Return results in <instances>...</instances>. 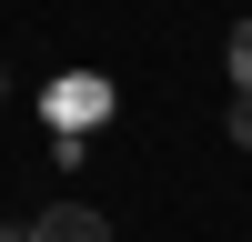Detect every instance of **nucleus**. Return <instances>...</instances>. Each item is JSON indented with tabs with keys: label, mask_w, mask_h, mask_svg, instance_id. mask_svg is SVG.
Segmentation results:
<instances>
[{
	"label": "nucleus",
	"mask_w": 252,
	"mask_h": 242,
	"mask_svg": "<svg viewBox=\"0 0 252 242\" xmlns=\"http://www.w3.org/2000/svg\"><path fill=\"white\" fill-rule=\"evenodd\" d=\"M40 111H51L61 141H91L101 121H111V81H91V71H81V81H51V101H40Z\"/></svg>",
	"instance_id": "obj_1"
},
{
	"label": "nucleus",
	"mask_w": 252,
	"mask_h": 242,
	"mask_svg": "<svg viewBox=\"0 0 252 242\" xmlns=\"http://www.w3.org/2000/svg\"><path fill=\"white\" fill-rule=\"evenodd\" d=\"M20 242H111V222H101V212H81V202H51V212H31V222H20Z\"/></svg>",
	"instance_id": "obj_2"
},
{
	"label": "nucleus",
	"mask_w": 252,
	"mask_h": 242,
	"mask_svg": "<svg viewBox=\"0 0 252 242\" xmlns=\"http://www.w3.org/2000/svg\"><path fill=\"white\" fill-rule=\"evenodd\" d=\"M232 91H252V20L232 30Z\"/></svg>",
	"instance_id": "obj_3"
},
{
	"label": "nucleus",
	"mask_w": 252,
	"mask_h": 242,
	"mask_svg": "<svg viewBox=\"0 0 252 242\" xmlns=\"http://www.w3.org/2000/svg\"><path fill=\"white\" fill-rule=\"evenodd\" d=\"M232 141H242V151H252V91L232 101Z\"/></svg>",
	"instance_id": "obj_4"
}]
</instances>
